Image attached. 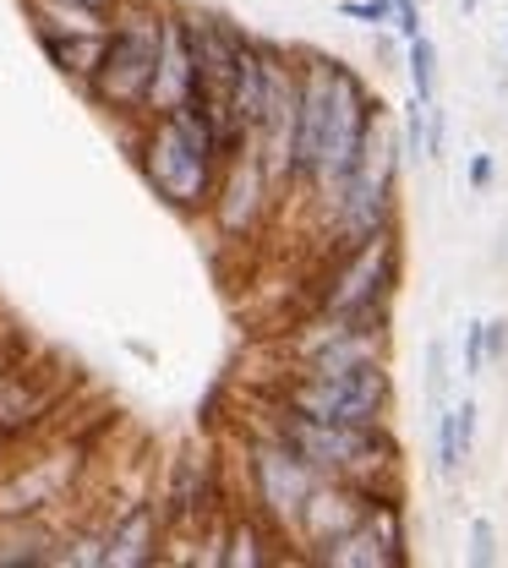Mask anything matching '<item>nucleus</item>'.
Wrapping results in <instances>:
<instances>
[{
  "label": "nucleus",
  "mask_w": 508,
  "mask_h": 568,
  "mask_svg": "<svg viewBox=\"0 0 508 568\" xmlns=\"http://www.w3.org/2000/svg\"><path fill=\"white\" fill-rule=\"evenodd\" d=\"M132 164L148 181V192L181 219H209L219 170H224V148H219L214 121L197 104H175L132 121Z\"/></svg>",
  "instance_id": "1"
},
{
  "label": "nucleus",
  "mask_w": 508,
  "mask_h": 568,
  "mask_svg": "<svg viewBox=\"0 0 508 568\" xmlns=\"http://www.w3.org/2000/svg\"><path fill=\"white\" fill-rule=\"evenodd\" d=\"M317 481H383V476H405V443L394 422H366V426H339V422H306L274 399H257V416Z\"/></svg>",
  "instance_id": "2"
},
{
  "label": "nucleus",
  "mask_w": 508,
  "mask_h": 568,
  "mask_svg": "<svg viewBox=\"0 0 508 568\" xmlns=\"http://www.w3.org/2000/svg\"><path fill=\"white\" fill-rule=\"evenodd\" d=\"M159 22H164V0H121L110 28H104L99 61L88 71L82 93L110 121H126V126L143 121L148 82L159 67Z\"/></svg>",
  "instance_id": "3"
},
{
  "label": "nucleus",
  "mask_w": 508,
  "mask_h": 568,
  "mask_svg": "<svg viewBox=\"0 0 508 568\" xmlns=\"http://www.w3.org/2000/svg\"><path fill=\"white\" fill-rule=\"evenodd\" d=\"M405 284V230H377L356 246L334 252L317 263V274L306 284V306L301 312H323V317H394Z\"/></svg>",
  "instance_id": "4"
},
{
  "label": "nucleus",
  "mask_w": 508,
  "mask_h": 568,
  "mask_svg": "<svg viewBox=\"0 0 508 568\" xmlns=\"http://www.w3.org/2000/svg\"><path fill=\"white\" fill-rule=\"evenodd\" d=\"M257 399H274L306 422H339L366 426L394 416V361H362V366H339V372H291L280 366L268 388H257Z\"/></svg>",
  "instance_id": "5"
},
{
  "label": "nucleus",
  "mask_w": 508,
  "mask_h": 568,
  "mask_svg": "<svg viewBox=\"0 0 508 568\" xmlns=\"http://www.w3.org/2000/svg\"><path fill=\"white\" fill-rule=\"evenodd\" d=\"M274 355L291 372H339V366H362V361H394V317L295 312L291 328L274 339Z\"/></svg>",
  "instance_id": "6"
},
{
  "label": "nucleus",
  "mask_w": 508,
  "mask_h": 568,
  "mask_svg": "<svg viewBox=\"0 0 508 568\" xmlns=\"http://www.w3.org/2000/svg\"><path fill=\"white\" fill-rule=\"evenodd\" d=\"M235 448H241V503L257 508L268 525H280L291 536V525L301 519L306 497L317 487V476L301 465V454H291L263 422L235 426Z\"/></svg>",
  "instance_id": "7"
},
{
  "label": "nucleus",
  "mask_w": 508,
  "mask_h": 568,
  "mask_svg": "<svg viewBox=\"0 0 508 568\" xmlns=\"http://www.w3.org/2000/svg\"><path fill=\"white\" fill-rule=\"evenodd\" d=\"M285 203H291V197L280 192L274 170L246 148V153L224 159V170H219L214 203H209V224L219 230L224 246H246V241H257V235L274 224V213L285 209Z\"/></svg>",
  "instance_id": "8"
},
{
  "label": "nucleus",
  "mask_w": 508,
  "mask_h": 568,
  "mask_svg": "<svg viewBox=\"0 0 508 568\" xmlns=\"http://www.w3.org/2000/svg\"><path fill=\"white\" fill-rule=\"evenodd\" d=\"M82 470V448H61L50 459H28L0 481V519H44L61 497L72 493V476Z\"/></svg>",
  "instance_id": "9"
},
{
  "label": "nucleus",
  "mask_w": 508,
  "mask_h": 568,
  "mask_svg": "<svg viewBox=\"0 0 508 568\" xmlns=\"http://www.w3.org/2000/svg\"><path fill=\"white\" fill-rule=\"evenodd\" d=\"M197 93V61H192V33H186V6L164 0V22H159V67H153V82H148V110L143 115H159V110H175Z\"/></svg>",
  "instance_id": "10"
},
{
  "label": "nucleus",
  "mask_w": 508,
  "mask_h": 568,
  "mask_svg": "<svg viewBox=\"0 0 508 568\" xmlns=\"http://www.w3.org/2000/svg\"><path fill=\"white\" fill-rule=\"evenodd\" d=\"M164 514H159V497H138L126 503L110 525H104V558L99 568H148L164 558Z\"/></svg>",
  "instance_id": "11"
},
{
  "label": "nucleus",
  "mask_w": 508,
  "mask_h": 568,
  "mask_svg": "<svg viewBox=\"0 0 508 568\" xmlns=\"http://www.w3.org/2000/svg\"><path fill=\"white\" fill-rule=\"evenodd\" d=\"M50 410H55V388H44L33 366H0V448L28 437Z\"/></svg>",
  "instance_id": "12"
},
{
  "label": "nucleus",
  "mask_w": 508,
  "mask_h": 568,
  "mask_svg": "<svg viewBox=\"0 0 508 568\" xmlns=\"http://www.w3.org/2000/svg\"><path fill=\"white\" fill-rule=\"evenodd\" d=\"M476 399L465 394V399H448L443 410L433 416V470L443 481H454L465 465H470V448H476Z\"/></svg>",
  "instance_id": "13"
},
{
  "label": "nucleus",
  "mask_w": 508,
  "mask_h": 568,
  "mask_svg": "<svg viewBox=\"0 0 508 568\" xmlns=\"http://www.w3.org/2000/svg\"><path fill=\"white\" fill-rule=\"evenodd\" d=\"M39 39V50L55 61V71L67 77V82H88V71L99 61V44H104V33H33Z\"/></svg>",
  "instance_id": "14"
},
{
  "label": "nucleus",
  "mask_w": 508,
  "mask_h": 568,
  "mask_svg": "<svg viewBox=\"0 0 508 568\" xmlns=\"http://www.w3.org/2000/svg\"><path fill=\"white\" fill-rule=\"evenodd\" d=\"M405 77H410V99H421V104H433L437 99V39L433 33H416V39H405Z\"/></svg>",
  "instance_id": "15"
},
{
  "label": "nucleus",
  "mask_w": 508,
  "mask_h": 568,
  "mask_svg": "<svg viewBox=\"0 0 508 568\" xmlns=\"http://www.w3.org/2000/svg\"><path fill=\"white\" fill-rule=\"evenodd\" d=\"M465 564L470 568H498L504 564V536H498V525H492L487 514H476L470 530H465Z\"/></svg>",
  "instance_id": "16"
},
{
  "label": "nucleus",
  "mask_w": 508,
  "mask_h": 568,
  "mask_svg": "<svg viewBox=\"0 0 508 568\" xmlns=\"http://www.w3.org/2000/svg\"><path fill=\"white\" fill-rule=\"evenodd\" d=\"M481 323H487V317H470V323H465V345H459V377H465V383L487 377V334H481Z\"/></svg>",
  "instance_id": "17"
},
{
  "label": "nucleus",
  "mask_w": 508,
  "mask_h": 568,
  "mask_svg": "<svg viewBox=\"0 0 508 568\" xmlns=\"http://www.w3.org/2000/svg\"><path fill=\"white\" fill-rule=\"evenodd\" d=\"M427 405H433V410L448 405V339H433V345H427Z\"/></svg>",
  "instance_id": "18"
},
{
  "label": "nucleus",
  "mask_w": 508,
  "mask_h": 568,
  "mask_svg": "<svg viewBox=\"0 0 508 568\" xmlns=\"http://www.w3.org/2000/svg\"><path fill=\"white\" fill-rule=\"evenodd\" d=\"M339 17L377 33V28H388V22H394V0H339Z\"/></svg>",
  "instance_id": "19"
},
{
  "label": "nucleus",
  "mask_w": 508,
  "mask_h": 568,
  "mask_svg": "<svg viewBox=\"0 0 508 568\" xmlns=\"http://www.w3.org/2000/svg\"><path fill=\"white\" fill-rule=\"evenodd\" d=\"M399 142H405V159H410V164L427 159V104H421V99L405 104V132H399Z\"/></svg>",
  "instance_id": "20"
},
{
  "label": "nucleus",
  "mask_w": 508,
  "mask_h": 568,
  "mask_svg": "<svg viewBox=\"0 0 508 568\" xmlns=\"http://www.w3.org/2000/svg\"><path fill=\"white\" fill-rule=\"evenodd\" d=\"M388 33L405 44V39H416V33H427L421 28V0H394V22H388Z\"/></svg>",
  "instance_id": "21"
},
{
  "label": "nucleus",
  "mask_w": 508,
  "mask_h": 568,
  "mask_svg": "<svg viewBox=\"0 0 508 568\" xmlns=\"http://www.w3.org/2000/svg\"><path fill=\"white\" fill-rule=\"evenodd\" d=\"M492 181H498V159H492V153H470V159H465V186H470V192H487Z\"/></svg>",
  "instance_id": "22"
},
{
  "label": "nucleus",
  "mask_w": 508,
  "mask_h": 568,
  "mask_svg": "<svg viewBox=\"0 0 508 568\" xmlns=\"http://www.w3.org/2000/svg\"><path fill=\"white\" fill-rule=\"evenodd\" d=\"M372 55H377V71H394L405 61V44H399L388 28H377V33H372Z\"/></svg>",
  "instance_id": "23"
},
{
  "label": "nucleus",
  "mask_w": 508,
  "mask_h": 568,
  "mask_svg": "<svg viewBox=\"0 0 508 568\" xmlns=\"http://www.w3.org/2000/svg\"><path fill=\"white\" fill-rule=\"evenodd\" d=\"M481 334H487V366H492V361H508V317H487Z\"/></svg>",
  "instance_id": "24"
},
{
  "label": "nucleus",
  "mask_w": 508,
  "mask_h": 568,
  "mask_svg": "<svg viewBox=\"0 0 508 568\" xmlns=\"http://www.w3.org/2000/svg\"><path fill=\"white\" fill-rule=\"evenodd\" d=\"M443 138H448V115H443V104H427V159H443Z\"/></svg>",
  "instance_id": "25"
},
{
  "label": "nucleus",
  "mask_w": 508,
  "mask_h": 568,
  "mask_svg": "<svg viewBox=\"0 0 508 568\" xmlns=\"http://www.w3.org/2000/svg\"><path fill=\"white\" fill-rule=\"evenodd\" d=\"M77 6H93V11H115L121 0H77Z\"/></svg>",
  "instance_id": "26"
},
{
  "label": "nucleus",
  "mask_w": 508,
  "mask_h": 568,
  "mask_svg": "<svg viewBox=\"0 0 508 568\" xmlns=\"http://www.w3.org/2000/svg\"><path fill=\"white\" fill-rule=\"evenodd\" d=\"M481 11V0H459V17H476Z\"/></svg>",
  "instance_id": "27"
}]
</instances>
